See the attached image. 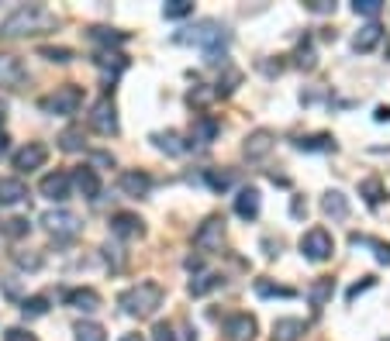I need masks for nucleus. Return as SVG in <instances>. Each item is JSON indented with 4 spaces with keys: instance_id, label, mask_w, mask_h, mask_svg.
<instances>
[{
    "instance_id": "f257e3e1",
    "label": "nucleus",
    "mask_w": 390,
    "mask_h": 341,
    "mask_svg": "<svg viewBox=\"0 0 390 341\" xmlns=\"http://www.w3.org/2000/svg\"><path fill=\"white\" fill-rule=\"evenodd\" d=\"M59 18H55L49 7L42 4H28V7H18L14 14H7L0 21V35L4 38H21V35H45V31H55Z\"/></svg>"
},
{
    "instance_id": "f03ea898",
    "label": "nucleus",
    "mask_w": 390,
    "mask_h": 341,
    "mask_svg": "<svg viewBox=\"0 0 390 341\" xmlns=\"http://www.w3.org/2000/svg\"><path fill=\"white\" fill-rule=\"evenodd\" d=\"M173 42H180V45H201L204 55H208L211 66H225V42H228V31L218 25V21H201V25L194 28H183L173 35Z\"/></svg>"
},
{
    "instance_id": "7ed1b4c3",
    "label": "nucleus",
    "mask_w": 390,
    "mask_h": 341,
    "mask_svg": "<svg viewBox=\"0 0 390 341\" xmlns=\"http://www.w3.org/2000/svg\"><path fill=\"white\" fill-rule=\"evenodd\" d=\"M118 304H121V311L128 317H152L162 307V287L159 283H135L128 287L121 296H118Z\"/></svg>"
},
{
    "instance_id": "20e7f679",
    "label": "nucleus",
    "mask_w": 390,
    "mask_h": 341,
    "mask_svg": "<svg viewBox=\"0 0 390 341\" xmlns=\"http://www.w3.org/2000/svg\"><path fill=\"white\" fill-rule=\"evenodd\" d=\"M83 104V90L73 86V83H66V86H59L55 93L49 97H42V110H49V114H59V117H73Z\"/></svg>"
},
{
    "instance_id": "39448f33",
    "label": "nucleus",
    "mask_w": 390,
    "mask_h": 341,
    "mask_svg": "<svg viewBox=\"0 0 390 341\" xmlns=\"http://www.w3.org/2000/svg\"><path fill=\"white\" fill-rule=\"evenodd\" d=\"M301 252H304V259H311V262H328L332 252H335V241H332V235H328L325 228H311L308 235L301 238Z\"/></svg>"
},
{
    "instance_id": "423d86ee",
    "label": "nucleus",
    "mask_w": 390,
    "mask_h": 341,
    "mask_svg": "<svg viewBox=\"0 0 390 341\" xmlns=\"http://www.w3.org/2000/svg\"><path fill=\"white\" fill-rule=\"evenodd\" d=\"M221 241H225V217L211 214L208 221L194 231V248H201V252H218Z\"/></svg>"
},
{
    "instance_id": "0eeeda50",
    "label": "nucleus",
    "mask_w": 390,
    "mask_h": 341,
    "mask_svg": "<svg viewBox=\"0 0 390 341\" xmlns=\"http://www.w3.org/2000/svg\"><path fill=\"white\" fill-rule=\"evenodd\" d=\"M90 128L97 134H104V138H111V134H118V110H114V100L111 97H101L97 104H94V110H90Z\"/></svg>"
},
{
    "instance_id": "6e6552de",
    "label": "nucleus",
    "mask_w": 390,
    "mask_h": 341,
    "mask_svg": "<svg viewBox=\"0 0 390 341\" xmlns=\"http://www.w3.org/2000/svg\"><path fill=\"white\" fill-rule=\"evenodd\" d=\"M42 224H45V231L55 235V238L79 235V217L77 214H69V210H49V214L42 217Z\"/></svg>"
},
{
    "instance_id": "1a4fd4ad",
    "label": "nucleus",
    "mask_w": 390,
    "mask_h": 341,
    "mask_svg": "<svg viewBox=\"0 0 390 341\" xmlns=\"http://www.w3.org/2000/svg\"><path fill=\"white\" fill-rule=\"evenodd\" d=\"M273 141H277V134L269 132V128H256V132L245 138L242 152H245V158H249V162H260V158H266L269 152H273Z\"/></svg>"
},
{
    "instance_id": "9d476101",
    "label": "nucleus",
    "mask_w": 390,
    "mask_h": 341,
    "mask_svg": "<svg viewBox=\"0 0 390 341\" xmlns=\"http://www.w3.org/2000/svg\"><path fill=\"white\" fill-rule=\"evenodd\" d=\"M69 173H62V169H55V173H49V176H42V183H38V190H42V197H49V200H55V204H62V200H69Z\"/></svg>"
},
{
    "instance_id": "9b49d317",
    "label": "nucleus",
    "mask_w": 390,
    "mask_h": 341,
    "mask_svg": "<svg viewBox=\"0 0 390 341\" xmlns=\"http://www.w3.org/2000/svg\"><path fill=\"white\" fill-rule=\"evenodd\" d=\"M25 79H28V73H25V66H21V59L0 52V86L4 90H18Z\"/></svg>"
},
{
    "instance_id": "f8f14e48",
    "label": "nucleus",
    "mask_w": 390,
    "mask_h": 341,
    "mask_svg": "<svg viewBox=\"0 0 390 341\" xmlns=\"http://www.w3.org/2000/svg\"><path fill=\"white\" fill-rule=\"evenodd\" d=\"M45 158H49V149H45L42 141H28L25 149H18V152H14V169L31 173V169L45 166Z\"/></svg>"
},
{
    "instance_id": "ddd939ff",
    "label": "nucleus",
    "mask_w": 390,
    "mask_h": 341,
    "mask_svg": "<svg viewBox=\"0 0 390 341\" xmlns=\"http://www.w3.org/2000/svg\"><path fill=\"white\" fill-rule=\"evenodd\" d=\"M118 186H121L125 197H145V193L152 190V176L142 173V169H125V173L118 176Z\"/></svg>"
},
{
    "instance_id": "4468645a",
    "label": "nucleus",
    "mask_w": 390,
    "mask_h": 341,
    "mask_svg": "<svg viewBox=\"0 0 390 341\" xmlns=\"http://www.w3.org/2000/svg\"><path fill=\"white\" fill-rule=\"evenodd\" d=\"M225 335L232 341H252L256 338V317L252 314H228L225 317Z\"/></svg>"
},
{
    "instance_id": "2eb2a0df",
    "label": "nucleus",
    "mask_w": 390,
    "mask_h": 341,
    "mask_svg": "<svg viewBox=\"0 0 390 341\" xmlns=\"http://www.w3.org/2000/svg\"><path fill=\"white\" fill-rule=\"evenodd\" d=\"M111 231L118 238H142L145 235L138 214H114V217H111Z\"/></svg>"
},
{
    "instance_id": "dca6fc26",
    "label": "nucleus",
    "mask_w": 390,
    "mask_h": 341,
    "mask_svg": "<svg viewBox=\"0 0 390 341\" xmlns=\"http://www.w3.org/2000/svg\"><path fill=\"white\" fill-rule=\"evenodd\" d=\"M304 331H308V324L301 317H280V320H273V341H301Z\"/></svg>"
},
{
    "instance_id": "f3484780",
    "label": "nucleus",
    "mask_w": 390,
    "mask_h": 341,
    "mask_svg": "<svg viewBox=\"0 0 390 341\" xmlns=\"http://www.w3.org/2000/svg\"><path fill=\"white\" fill-rule=\"evenodd\" d=\"M221 132V125L211 117V114H201V117H194V125H190V141H201V145H211L214 138Z\"/></svg>"
},
{
    "instance_id": "a211bd4d",
    "label": "nucleus",
    "mask_w": 390,
    "mask_h": 341,
    "mask_svg": "<svg viewBox=\"0 0 390 341\" xmlns=\"http://www.w3.org/2000/svg\"><path fill=\"white\" fill-rule=\"evenodd\" d=\"M235 214H238L242 221H256V217H260V190L245 186V190L235 197Z\"/></svg>"
},
{
    "instance_id": "6ab92c4d",
    "label": "nucleus",
    "mask_w": 390,
    "mask_h": 341,
    "mask_svg": "<svg viewBox=\"0 0 390 341\" xmlns=\"http://www.w3.org/2000/svg\"><path fill=\"white\" fill-rule=\"evenodd\" d=\"M73 183H77V190L87 197V200H94L97 193H101V180H97V169H90V166H79L77 173L69 176Z\"/></svg>"
},
{
    "instance_id": "aec40b11",
    "label": "nucleus",
    "mask_w": 390,
    "mask_h": 341,
    "mask_svg": "<svg viewBox=\"0 0 390 341\" xmlns=\"http://www.w3.org/2000/svg\"><path fill=\"white\" fill-rule=\"evenodd\" d=\"M66 304L77 307V311H83V314H90V311L101 307V293H97V289H87V287L69 289V293H66Z\"/></svg>"
},
{
    "instance_id": "412c9836",
    "label": "nucleus",
    "mask_w": 390,
    "mask_h": 341,
    "mask_svg": "<svg viewBox=\"0 0 390 341\" xmlns=\"http://www.w3.org/2000/svg\"><path fill=\"white\" fill-rule=\"evenodd\" d=\"M28 197V186L21 180H14V176H7V180H0V207H14V204H21Z\"/></svg>"
},
{
    "instance_id": "4be33fe9",
    "label": "nucleus",
    "mask_w": 390,
    "mask_h": 341,
    "mask_svg": "<svg viewBox=\"0 0 390 341\" xmlns=\"http://www.w3.org/2000/svg\"><path fill=\"white\" fill-rule=\"evenodd\" d=\"M380 38H384V28L377 25V21H369L366 28H360V31H356V38H352V49H356V52H369V49H373Z\"/></svg>"
},
{
    "instance_id": "5701e85b",
    "label": "nucleus",
    "mask_w": 390,
    "mask_h": 341,
    "mask_svg": "<svg viewBox=\"0 0 390 341\" xmlns=\"http://www.w3.org/2000/svg\"><path fill=\"white\" fill-rule=\"evenodd\" d=\"M321 210H325L328 217H335V221H345V217H349V200H345L338 190H332V193H325V200H321Z\"/></svg>"
},
{
    "instance_id": "b1692460",
    "label": "nucleus",
    "mask_w": 390,
    "mask_h": 341,
    "mask_svg": "<svg viewBox=\"0 0 390 341\" xmlns=\"http://www.w3.org/2000/svg\"><path fill=\"white\" fill-rule=\"evenodd\" d=\"M294 145H297L301 152H335L332 134H308V138H297Z\"/></svg>"
},
{
    "instance_id": "393cba45",
    "label": "nucleus",
    "mask_w": 390,
    "mask_h": 341,
    "mask_svg": "<svg viewBox=\"0 0 390 341\" xmlns=\"http://www.w3.org/2000/svg\"><path fill=\"white\" fill-rule=\"evenodd\" d=\"M332 289H335V279H318L311 289H308V296H311V307L314 314H321L325 311V304H328V296H332Z\"/></svg>"
},
{
    "instance_id": "a878e982",
    "label": "nucleus",
    "mask_w": 390,
    "mask_h": 341,
    "mask_svg": "<svg viewBox=\"0 0 390 341\" xmlns=\"http://www.w3.org/2000/svg\"><path fill=\"white\" fill-rule=\"evenodd\" d=\"M73 331H77V341H107L104 324H97V320H79Z\"/></svg>"
},
{
    "instance_id": "bb28decb",
    "label": "nucleus",
    "mask_w": 390,
    "mask_h": 341,
    "mask_svg": "<svg viewBox=\"0 0 390 341\" xmlns=\"http://www.w3.org/2000/svg\"><path fill=\"white\" fill-rule=\"evenodd\" d=\"M152 145H156L159 152H166V156H180V152H183L177 132H156V134H152Z\"/></svg>"
},
{
    "instance_id": "cd10ccee",
    "label": "nucleus",
    "mask_w": 390,
    "mask_h": 341,
    "mask_svg": "<svg viewBox=\"0 0 390 341\" xmlns=\"http://www.w3.org/2000/svg\"><path fill=\"white\" fill-rule=\"evenodd\" d=\"M21 314H25V320H35V317L49 314V296H25V300H21Z\"/></svg>"
},
{
    "instance_id": "c85d7f7f",
    "label": "nucleus",
    "mask_w": 390,
    "mask_h": 341,
    "mask_svg": "<svg viewBox=\"0 0 390 341\" xmlns=\"http://www.w3.org/2000/svg\"><path fill=\"white\" fill-rule=\"evenodd\" d=\"M360 197H363L369 207H380V200H384V183L373 176V180H363L360 183Z\"/></svg>"
},
{
    "instance_id": "c756f323",
    "label": "nucleus",
    "mask_w": 390,
    "mask_h": 341,
    "mask_svg": "<svg viewBox=\"0 0 390 341\" xmlns=\"http://www.w3.org/2000/svg\"><path fill=\"white\" fill-rule=\"evenodd\" d=\"M242 83V73L238 69H225V76H218V83H214V97H228V93H235V86Z\"/></svg>"
},
{
    "instance_id": "7c9ffc66",
    "label": "nucleus",
    "mask_w": 390,
    "mask_h": 341,
    "mask_svg": "<svg viewBox=\"0 0 390 341\" xmlns=\"http://www.w3.org/2000/svg\"><path fill=\"white\" fill-rule=\"evenodd\" d=\"M221 287V276L218 272H204V276H197L194 283H190V296H208L211 289Z\"/></svg>"
},
{
    "instance_id": "2f4dec72",
    "label": "nucleus",
    "mask_w": 390,
    "mask_h": 341,
    "mask_svg": "<svg viewBox=\"0 0 390 341\" xmlns=\"http://www.w3.org/2000/svg\"><path fill=\"white\" fill-rule=\"evenodd\" d=\"M87 35H90L94 42H101V45H125V42H128L125 31H111V28H90Z\"/></svg>"
},
{
    "instance_id": "473e14b6",
    "label": "nucleus",
    "mask_w": 390,
    "mask_h": 341,
    "mask_svg": "<svg viewBox=\"0 0 390 341\" xmlns=\"http://www.w3.org/2000/svg\"><path fill=\"white\" fill-rule=\"evenodd\" d=\"M194 14V4L190 0H169V4H162V18H169V21H180V18H190Z\"/></svg>"
},
{
    "instance_id": "72a5a7b5",
    "label": "nucleus",
    "mask_w": 390,
    "mask_h": 341,
    "mask_svg": "<svg viewBox=\"0 0 390 341\" xmlns=\"http://www.w3.org/2000/svg\"><path fill=\"white\" fill-rule=\"evenodd\" d=\"M38 55H42V59H49V62H73V59H77V52H73V49H66V45H42Z\"/></svg>"
},
{
    "instance_id": "f704fd0d",
    "label": "nucleus",
    "mask_w": 390,
    "mask_h": 341,
    "mask_svg": "<svg viewBox=\"0 0 390 341\" xmlns=\"http://www.w3.org/2000/svg\"><path fill=\"white\" fill-rule=\"evenodd\" d=\"M256 293H260V296H284V300L297 296V289L277 287V283H269V279H256Z\"/></svg>"
},
{
    "instance_id": "c9c22d12",
    "label": "nucleus",
    "mask_w": 390,
    "mask_h": 341,
    "mask_svg": "<svg viewBox=\"0 0 390 341\" xmlns=\"http://www.w3.org/2000/svg\"><path fill=\"white\" fill-rule=\"evenodd\" d=\"M59 145H62V152H79L83 149V128H66L59 134Z\"/></svg>"
},
{
    "instance_id": "e433bc0d",
    "label": "nucleus",
    "mask_w": 390,
    "mask_h": 341,
    "mask_svg": "<svg viewBox=\"0 0 390 341\" xmlns=\"http://www.w3.org/2000/svg\"><path fill=\"white\" fill-rule=\"evenodd\" d=\"M28 217H11V221H0V231L7 238H25L28 235Z\"/></svg>"
},
{
    "instance_id": "4c0bfd02",
    "label": "nucleus",
    "mask_w": 390,
    "mask_h": 341,
    "mask_svg": "<svg viewBox=\"0 0 390 341\" xmlns=\"http://www.w3.org/2000/svg\"><path fill=\"white\" fill-rule=\"evenodd\" d=\"M314 62H318V59H314L311 42H301L297 52H294V66H297V69H314Z\"/></svg>"
},
{
    "instance_id": "58836bf2",
    "label": "nucleus",
    "mask_w": 390,
    "mask_h": 341,
    "mask_svg": "<svg viewBox=\"0 0 390 341\" xmlns=\"http://www.w3.org/2000/svg\"><path fill=\"white\" fill-rule=\"evenodd\" d=\"M204 180H208V186L211 190H214V193H225V190H228V186H232V173H218V169H208V173H204Z\"/></svg>"
},
{
    "instance_id": "ea45409f",
    "label": "nucleus",
    "mask_w": 390,
    "mask_h": 341,
    "mask_svg": "<svg viewBox=\"0 0 390 341\" xmlns=\"http://www.w3.org/2000/svg\"><path fill=\"white\" fill-rule=\"evenodd\" d=\"M14 262H18V269L35 272V269H42V255L38 252H14Z\"/></svg>"
},
{
    "instance_id": "a19ab883",
    "label": "nucleus",
    "mask_w": 390,
    "mask_h": 341,
    "mask_svg": "<svg viewBox=\"0 0 390 341\" xmlns=\"http://www.w3.org/2000/svg\"><path fill=\"white\" fill-rule=\"evenodd\" d=\"M186 100H190L194 107H204V104H211V100H214V90H208V86H194Z\"/></svg>"
},
{
    "instance_id": "79ce46f5",
    "label": "nucleus",
    "mask_w": 390,
    "mask_h": 341,
    "mask_svg": "<svg viewBox=\"0 0 390 341\" xmlns=\"http://www.w3.org/2000/svg\"><path fill=\"white\" fill-rule=\"evenodd\" d=\"M352 11H356V14H366V18H377V14H380V0H356Z\"/></svg>"
},
{
    "instance_id": "37998d69",
    "label": "nucleus",
    "mask_w": 390,
    "mask_h": 341,
    "mask_svg": "<svg viewBox=\"0 0 390 341\" xmlns=\"http://www.w3.org/2000/svg\"><path fill=\"white\" fill-rule=\"evenodd\" d=\"M152 341H177V335H173V324L159 320L156 328H152Z\"/></svg>"
},
{
    "instance_id": "c03bdc74",
    "label": "nucleus",
    "mask_w": 390,
    "mask_h": 341,
    "mask_svg": "<svg viewBox=\"0 0 390 341\" xmlns=\"http://www.w3.org/2000/svg\"><path fill=\"white\" fill-rule=\"evenodd\" d=\"M373 283H377V279H373V276H363V283H352V287H349V293H345V300H349V304H352V300H356V296H360V293H366V289L373 287Z\"/></svg>"
},
{
    "instance_id": "a18cd8bd",
    "label": "nucleus",
    "mask_w": 390,
    "mask_h": 341,
    "mask_svg": "<svg viewBox=\"0 0 390 341\" xmlns=\"http://www.w3.org/2000/svg\"><path fill=\"white\" fill-rule=\"evenodd\" d=\"M4 341H38V338H35L31 331H25V328H7Z\"/></svg>"
},
{
    "instance_id": "49530a36",
    "label": "nucleus",
    "mask_w": 390,
    "mask_h": 341,
    "mask_svg": "<svg viewBox=\"0 0 390 341\" xmlns=\"http://www.w3.org/2000/svg\"><path fill=\"white\" fill-rule=\"evenodd\" d=\"M290 214H294L297 221H301V217H308V204H304L301 197H294V204H290Z\"/></svg>"
},
{
    "instance_id": "de8ad7c7",
    "label": "nucleus",
    "mask_w": 390,
    "mask_h": 341,
    "mask_svg": "<svg viewBox=\"0 0 390 341\" xmlns=\"http://www.w3.org/2000/svg\"><path fill=\"white\" fill-rule=\"evenodd\" d=\"M373 248H377V259L390 265V245H384V241H373Z\"/></svg>"
},
{
    "instance_id": "09e8293b",
    "label": "nucleus",
    "mask_w": 390,
    "mask_h": 341,
    "mask_svg": "<svg viewBox=\"0 0 390 341\" xmlns=\"http://www.w3.org/2000/svg\"><path fill=\"white\" fill-rule=\"evenodd\" d=\"M308 7H311L314 14H328V11H332V7H335V4H328V0H311V4H308Z\"/></svg>"
},
{
    "instance_id": "8fccbe9b",
    "label": "nucleus",
    "mask_w": 390,
    "mask_h": 341,
    "mask_svg": "<svg viewBox=\"0 0 390 341\" xmlns=\"http://www.w3.org/2000/svg\"><path fill=\"white\" fill-rule=\"evenodd\" d=\"M7 152H11V138H7V134L0 132V158L7 156Z\"/></svg>"
},
{
    "instance_id": "3c124183",
    "label": "nucleus",
    "mask_w": 390,
    "mask_h": 341,
    "mask_svg": "<svg viewBox=\"0 0 390 341\" xmlns=\"http://www.w3.org/2000/svg\"><path fill=\"white\" fill-rule=\"evenodd\" d=\"M373 117H377V121H390V107H377Z\"/></svg>"
},
{
    "instance_id": "603ef678",
    "label": "nucleus",
    "mask_w": 390,
    "mask_h": 341,
    "mask_svg": "<svg viewBox=\"0 0 390 341\" xmlns=\"http://www.w3.org/2000/svg\"><path fill=\"white\" fill-rule=\"evenodd\" d=\"M4 289H7V296H18V293H21V289H18V283H11V279L4 283Z\"/></svg>"
},
{
    "instance_id": "864d4df0",
    "label": "nucleus",
    "mask_w": 390,
    "mask_h": 341,
    "mask_svg": "<svg viewBox=\"0 0 390 341\" xmlns=\"http://www.w3.org/2000/svg\"><path fill=\"white\" fill-rule=\"evenodd\" d=\"M4 117H7V104L0 100V125H4Z\"/></svg>"
},
{
    "instance_id": "5fc2aeb1",
    "label": "nucleus",
    "mask_w": 390,
    "mask_h": 341,
    "mask_svg": "<svg viewBox=\"0 0 390 341\" xmlns=\"http://www.w3.org/2000/svg\"><path fill=\"white\" fill-rule=\"evenodd\" d=\"M121 341H145V338H142V335H125Z\"/></svg>"
},
{
    "instance_id": "6e6d98bb",
    "label": "nucleus",
    "mask_w": 390,
    "mask_h": 341,
    "mask_svg": "<svg viewBox=\"0 0 390 341\" xmlns=\"http://www.w3.org/2000/svg\"><path fill=\"white\" fill-rule=\"evenodd\" d=\"M387 341H390V338H387Z\"/></svg>"
}]
</instances>
